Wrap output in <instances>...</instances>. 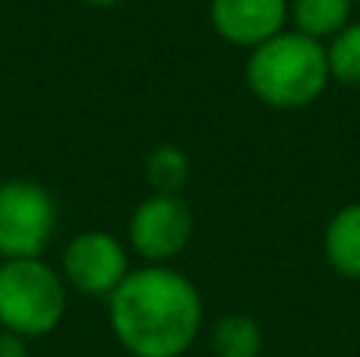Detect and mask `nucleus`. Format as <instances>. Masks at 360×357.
Returning <instances> with one entry per match:
<instances>
[{
    "mask_svg": "<svg viewBox=\"0 0 360 357\" xmlns=\"http://www.w3.org/2000/svg\"><path fill=\"white\" fill-rule=\"evenodd\" d=\"M193 209L184 196L149 193L127 221V244L146 266H171L193 240Z\"/></svg>",
    "mask_w": 360,
    "mask_h": 357,
    "instance_id": "nucleus-5",
    "label": "nucleus"
},
{
    "mask_svg": "<svg viewBox=\"0 0 360 357\" xmlns=\"http://www.w3.org/2000/svg\"><path fill=\"white\" fill-rule=\"evenodd\" d=\"M0 263H4V257H0Z\"/></svg>",
    "mask_w": 360,
    "mask_h": 357,
    "instance_id": "nucleus-15",
    "label": "nucleus"
},
{
    "mask_svg": "<svg viewBox=\"0 0 360 357\" xmlns=\"http://www.w3.org/2000/svg\"><path fill=\"white\" fill-rule=\"evenodd\" d=\"M247 89L272 111H304L332 82L326 44L294 29L278 32L247 54Z\"/></svg>",
    "mask_w": 360,
    "mask_h": 357,
    "instance_id": "nucleus-2",
    "label": "nucleus"
},
{
    "mask_svg": "<svg viewBox=\"0 0 360 357\" xmlns=\"http://www.w3.org/2000/svg\"><path fill=\"white\" fill-rule=\"evenodd\" d=\"M57 200L29 177L0 181V257L38 259L57 234Z\"/></svg>",
    "mask_w": 360,
    "mask_h": 357,
    "instance_id": "nucleus-4",
    "label": "nucleus"
},
{
    "mask_svg": "<svg viewBox=\"0 0 360 357\" xmlns=\"http://www.w3.org/2000/svg\"><path fill=\"white\" fill-rule=\"evenodd\" d=\"M146 181L152 193L184 196V187L190 183V155L174 143H162L146 158Z\"/></svg>",
    "mask_w": 360,
    "mask_h": 357,
    "instance_id": "nucleus-11",
    "label": "nucleus"
},
{
    "mask_svg": "<svg viewBox=\"0 0 360 357\" xmlns=\"http://www.w3.org/2000/svg\"><path fill=\"white\" fill-rule=\"evenodd\" d=\"M130 272V247L111 231H79L60 257V278L86 297H111Z\"/></svg>",
    "mask_w": 360,
    "mask_h": 357,
    "instance_id": "nucleus-6",
    "label": "nucleus"
},
{
    "mask_svg": "<svg viewBox=\"0 0 360 357\" xmlns=\"http://www.w3.org/2000/svg\"><path fill=\"white\" fill-rule=\"evenodd\" d=\"M326 60L332 79L360 89V19H351L332 41H326Z\"/></svg>",
    "mask_w": 360,
    "mask_h": 357,
    "instance_id": "nucleus-12",
    "label": "nucleus"
},
{
    "mask_svg": "<svg viewBox=\"0 0 360 357\" xmlns=\"http://www.w3.org/2000/svg\"><path fill=\"white\" fill-rule=\"evenodd\" d=\"M323 253L335 275L360 282V202H348L326 221Z\"/></svg>",
    "mask_w": 360,
    "mask_h": 357,
    "instance_id": "nucleus-8",
    "label": "nucleus"
},
{
    "mask_svg": "<svg viewBox=\"0 0 360 357\" xmlns=\"http://www.w3.org/2000/svg\"><path fill=\"white\" fill-rule=\"evenodd\" d=\"M0 357H29V348H25V339L0 329Z\"/></svg>",
    "mask_w": 360,
    "mask_h": 357,
    "instance_id": "nucleus-13",
    "label": "nucleus"
},
{
    "mask_svg": "<svg viewBox=\"0 0 360 357\" xmlns=\"http://www.w3.org/2000/svg\"><path fill=\"white\" fill-rule=\"evenodd\" d=\"M291 0H209V22L221 41L234 48H259L288 29Z\"/></svg>",
    "mask_w": 360,
    "mask_h": 357,
    "instance_id": "nucleus-7",
    "label": "nucleus"
},
{
    "mask_svg": "<svg viewBox=\"0 0 360 357\" xmlns=\"http://www.w3.org/2000/svg\"><path fill=\"white\" fill-rule=\"evenodd\" d=\"M351 13H354V0H291L288 4L291 29L323 44L332 41L351 22Z\"/></svg>",
    "mask_w": 360,
    "mask_h": 357,
    "instance_id": "nucleus-9",
    "label": "nucleus"
},
{
    "mask_svg": "<svg viewBox=\"0 0 360 357\" xmlns=\"http://www.w3.org/2000/svg\"><path fill=\"white\" fill-rule=\"evenodd\" d=\"M89 6H117L120 0H86Z\"/></svg>",
    "mask_w": 360,
    "mask_h": 357,
    "instance_id": "nucleus-14",
    "label": "nucleus"
},
{
    "mask_svg": "<svg viewBox=\"0 0 360 357\" xmlns=\"http://www.w3.org/2000/svg\"><path fill=\"white\" fill-rule=\"evenodd\" d=\"M202 294L174 266H139L108 297V323L130 357H184L202 329Z\"/></svg>",
    "mask_w": 360,
    "mask_h": 357,
    "instance_id": "nucleus-1",
    "label": "nucleus"
},
{
    "mask_svg": "<svg viewBox=\"0 0 360 357\" xmlns=\"http://www.w3.org/2000/svg\"><path fill=\"white\" fill-rule=\"evenodd\" d=\"M262 329L253 316L228 313L212 329V348L218 357H259L262 354Z\"/></svg>",
    "mask_w": 360,
    "mask_h": 357,
    "instance_id": "nucleus-10",
    "label": "nucleus"
},
{
    "mask_svg": "<svg viewBox=\"0 0 360 357\" xmlns=\"http://www.w3.org/2000/svg\"><path fill=\"white\" fill-rule=\"evenodd\" d=\"M67 282L54 266L38 259L0 263V329L19 339H41L63 323Z\"/></svg>",
    "mask_w": 360,
    "mask_h": 357,
    "instance_id": "nucleus-3",
    "label": "nucleus"
}]
</instances>
